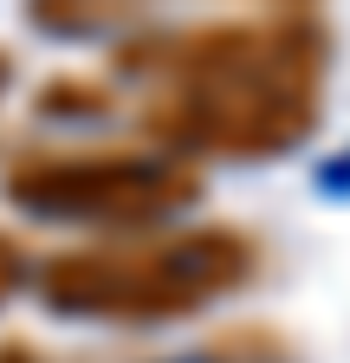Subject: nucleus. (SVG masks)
Returning a JSON list of instances; mask_svg holds the SVG:
<instances>
[{
	"label": "nucleus",
	"mask_w": 350,
	"mask_h": 363,
	"mask_svg": "<svg viewBox=\"0 0 350 363\" xmlns=\"http://www.w3.org/2000/svg\"><path fill=\"white\" fill-rule=\"evenodd\" d=\"M214 357H227V363H292L286 337L259 331V325H247V331H221V337H214Z\"/></svg>",
	"instance_id": "5"
},
{
	"label": "nucleus",
	"mask_w": 350,
	"mask_h": 363,
	"mask_svg": "<svg viewBox=\"0 0 350 363\" xmlns=\"http://www.w3.org/2000/svg\"><path fill=\"white\" fill-rule=\"evenodd\" d=\"M0 363H46V357H39L26 337H7V344H0Z\"/></svg>",
	"instance_id": "7"
},
{
	"label": "nucleus",
	"mask_w": 350,
	"mask_h": 363,
	"mask_svg": "<svg viewBox=\"0 0 350 363\" xmlns=\"http://www.w3.org/2000/svg\"><path fill=\"white\" fill-rule=\"evenodd\" d=\"M0 195L39 220L137 234L201 201V169L162 150H46L0 175Z\"/></svg>",
	"instance_id": "3"
},
{
	"label": "nucleus",
	"mask_w": 350,
	"mask_h": 363,
	"mask_svg": "<svg viewBox=\"0 0 350 363\" xmlns=\"http://www.w3.org/2000/svg\"><path fill=\"white\" fill-rule=\"evenodd\" d=\"M20 286H26V247L7 234V227H0V305H7Z\"/></svg>",
	"instance_id": "6"
},
{
	"label": "nucleus",
	"mask_w": 350,
	"mask_h": 363,
	"mask_svg": "<svg viewBox=\"0 0 350 363\" xmlns=\"http://www.w3.org/2000/svg\"><path fill=\"white\" fill-rule=\"evenodd\" d=\"M259 247L240 227H175L130 247H72L39 266V298L59 318L98 325H169L253 279Z\"/></svg>",
	"instance_id": "2"
},
{
	"label": "nucleus",
	"mask_w": 350,
	"mask_h": 363,
	"mask_svg": "<svg viewBox=\"0 0 350 363\" xmlns=\"http://www.w3.org/2000/svg\"><path fill=\"white\" fill-rule=\"evenodd\" d=\"M117 111V91L98 84V78H52V84H39V117H104Z\"/></svg>",
	"instance_id": "4"
},
{
	"label": "nucleus",
	"mask_w": 350,
	"mask_h": 363,
	"mask_svg": "<svg viewBox=\"0 0 350 363\" xmlns=\"http://www.w3.org/2000/svg\"><path fill=\"white\" fill-rule=\"evenodd\" d=\"M324 45L331 33L312 7H273L253 20L123 45L117 65L149 78L143 130L162 143V156L266 162L318 130Z\"/></svg>",
	"instance_id": "1"
},
{
	"label": "nucleus",
	"mask_w": 350,
	"mask_h": 363,
	"mask_svg": "<svg viewBox=\"0 0 350 363\" xmlns=\"http://www.w3.org/2000/svg\"><path fill=\"white\" fill-rule=\"evenodd\" d=\"M7 84H13V59L0 52V98H7Z\"/></svg>",
	"instance_id": "8"
}]
</instances>
